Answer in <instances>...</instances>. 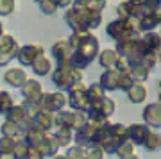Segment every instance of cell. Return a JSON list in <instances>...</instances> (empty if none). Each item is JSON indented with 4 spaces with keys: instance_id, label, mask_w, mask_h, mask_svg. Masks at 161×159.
Masks as SVG:
<instances>
[{
    "instance_id": "cell-1",
    "label": "cell",
    "mask_w": 161,
    "mask_h": 159,
    "mask_svg": "<svg viewBox=\"0 0 161 159\" xmlns=\"http://www.w3.org/2000/svg\"><path fill=\"white\" fill-rule=\"evenodd\" d=\"M68 43H70V47H72L70 63H72V66L77 68V70L86 68L98 54V40L90 32V30L74 32V34L68 38Z\"/></svg>"
},
{
    "instance_id": "cell-2",
    "label": "cell",
    "mask_w": 161,
    "mask_h": 159,
    "mask_svg": "<svg viewBox=\"0 0 161 159\" xmlns=\"http://www.w3.org/2000/svg\"><path fill=\"white\" fill-rule=\"evenodd\" d=\"M52 82L59 90H70L74 84L82 82V70H77L72 66L70 61H61L52 74Z\"/></svg>"
},
{
    "instance_id": "cell-3",
    "label": "cell",
    "mask_w": 161,
    "mask_h": 159,
    "mask_svg": "<svg viewBox=\"0 0 161 159\" xmlns=\"http://www.w3.org/2000/svg\"><path fill=\"white\" fill-rule=\"evenodd\" d=\"M66 102H68V97L64 93H61V91H58V93H43L38 104H40L41 111L56 114L58 111H61L66 106Z\"/></svg>"
},
{
    "instance_id": "cell-4",
    "label": "cell",
    "mask_w": 161,
    "mask_h": 159,
    "mask_svg": "<svg viewBox=\"0 0 161 159\" xmlns=\"http://www.w3.org/2000/svg\"><path fill=\"white\" fill-rule=\"evenodd\" d=\"M106 32H108L113 40H116V43H118V41H124V40H129V38H138V32H134L131 29V25L127 23V20H122V18L108 23Z\"/></svg>"
},
{
    "instance_id": "cell-5",
    "label": "cell",
    "mask_w": 161,
    "mask_h": 159,
    "mask_svg": "<svg viewBox=\"0 0 161 159\" xmlns=\"http://www.w3.org/2000/svg\"><path fill=\"white\" fill-rule=\"evenodd\" d=\"M18 48H20V45L11 34H2V38H0V66H6L11 59H14Z\"/></svg>"
},
{
    "instance_id": "cell-6",
    "label": "cell",
    "mask_w": 161,
    "mask_h": 159,
    "mask_svg": "<svg viewBox=\"0 0 161 159\" xmlns=\"http://www.w3.org/2000/svg\"><path fill=\"white\" fill-rule=\"evenodd\" d=\"M40 56H43V47L41 45H23L18 48V54H16V59L20 61L22 66H32L34 61L38 59Z\"/></svg>"
},
{
    "instance_id": "cell-7",
    "label": "cell",
    "mask_w": 161,
    "mask_h": 159,
    "mask_svg": "<svg viewBox=\"0 0 161 159\" xmlns=\"http://www.w3.org/2000/svg\"><path fill=\"white\" fill-rule=\"evenodd\" d=\"M116 13H118V18L125 20L129 16H134V18H140L142 16V2L138 0H124L116 6Z\"/></svg>"
},
{
    "instance_id": "cell-8",
    "label": "cell",
    "mask_w": 161,
    "mask_h": 159,
    "mask_svg": "<svg viewBox=\"0 0 161 159\" xmlns=\"http://www.w3.org/2000/svg\"><path fill=\"white\" fill-rule=\"evenodd\" d=\"M22 95H23V102H40V97L43 95L41 84L34 79H27L25 86L22 88Z\"/></svg>"
},
{
    "instance_id": "cell-9",
    "label": "cell",
    "mask_w": 161,
    "mask_h": 159,
    "mask_svg": "<svg viewBox=\"0 0 161 159\" xmlns=\"http://www.w3.org/2000/svg\"><path fill=\"white\" fill-rule=\"evenodd\" d=\"M149 127L147 125H140V123H131L127 127V140L132 145H143L147 136H149Z\"/></svg>"
},
{
    "instance_id": "cell-10",
    "label": "cell",
    "mask_w": 161,
    "mask_h": 159,
    "mask_svg": "<svg viewBox=\"0 0 161 159\" xmlns=\"http://www.w3.org/2000/svg\"><path fill=\"white\" fill-rule=\"evenodd\" d=\"M4 80L11 88H20L22 90L25 82H27V74L23 68H9L7 72H4Z\"/></svg>"
},
{
    "instance_id": "cell-11",
    "label": "cell",
    "mask_w": 161,
    "mask_h": 159,
    "mask_svg": "<svg viewBox=\"0 0 161 159\" xmlns=\"http://www.w3.org/2000/svg\"><path fill=\"white\" fill-rule=\"evenodd\" d=\"M120 77L122 74L118 70L111 68L108 72H104L102 77H100V88L102 90H109V91H115V90H120Z\"/></svg>"
},
{
    "instance_id": "cell-12",
    "label": "cell",
    "mask_w": 161,
    "mask_h": 159,
    "mask_svg": "<svg viewBox=\"0 0 161 159\" xmlns=\"http://www.w3.org/2000/svg\"><path fill=\"white\" fill-rule=\"evenodd\" d=\"M143 118L150 127H154V129L161 127V104H149L143 111Z\"/></svg>"
},
{
    "instance_id": "cell-13",
    "label": "cell",
    "mask_w": 161,
    "mask_h": 159,
    "mask_svg": "<svg viewBox=\"0 0 161 159\" xmlns=\"http://www.w3.org/2000/svg\"><path fill=\"white\" fill-rule=\"evenodd\" d=\"M52 54H54V57L58 59V63L70 61V56H72V47H70L68 40L59 38V40L52 45Z\"/></svg>"
},
{
    "instance_id": "cell-14",
    "label": "cell",
    "mask_w": 161,
    "mask_h": 159,
    "mask_svg": "<svg viewBox=\"0 0 161 159\" xmlns=\"http://www.w3.org/2000/svg\"><path fill=\"white\" fill-rule=\"evenodd\" d=\"M64 22L70 25V29L74 30V32H82V30H86L84 27V22H82V16H80L79 11H75L74 7H70L68 11L64 13Z\"/></svg>"
},
{
    "instance_id": "cell-15",
    "label": "cell",
    "mask_w": 161,
    "mask_h": 159,
    "mask_svg": "<svg viewBox=\"0 0 161 159\" xmlns=\"http://www.w3.org/2000/svg\"><path fill=\"white\" fill-rule=\"evenodd\" d=\"M32 123H34V127H38L40 131L48 132L52 127H54V113L40 111V113H38L34 118H32Z\"/></svg>"
},
{
    "instance_id": "cell-16",
    "label": "cell",
    "mask_w": 161,
    "mask_h": 159,
    "mask_svg": "<svg viewBox=\"0 0 161 159\" xmlns=\"http://www.w3.org/2000/svg\"><path fill=\"white\" fill-rule=\"evenodd\" d=\"M125 93H127V97H129V100H131L132 104H140L147 98V88H145L143 84H140V82H134Z\"/></svg>"
},
{
    "instance_id": "cell-17",
    "label": "cell",
    "mask_w": 161,
    "mask_h": 159,
    "mask_svg": "<svg viewBox=\"0 0 161 159\" xmlns=\"http://www.w3.org/2000/svg\"><path fill=\"white\" fill-rule=\"evenodd\" d=\"M32 70H34L36 75L45 77V75H48V74L52 72V61L45 56V54H43V56H40V57L34 61V64H32Z\"/></svg>"
},
{
    "instance_id": "cell-18",
    "label": "cell",
    "mask_w": 161,
    "mask_h": 159,
    "mask_svg": "<svg viewBox=\"0 0 161 159\" xmlns=\"http://www.w3.org/2000/svg\"><path fill=\"white\" fill-rule=\"evenodd\" d=\"M118 52L116 50H104L100 56H98V64L102 66V68H108V70H111V68H115V64H116V61H118Z\"/></svg>"
},
{
    "instance_id": "cell-19",
    "label": "cell",
    "mask_w": 161,
    "mask_h": 159,
    "mask_svg": "<svg viewBox=\"0 0 161 159\" xmlns=\"http://www.w3.org/2000/svg\"><path fill=\"white\" fill-rule=\"evenodd\" d=\"M54 140L58 141L59 148L61 147H68V143L74 140L72 136V129H66V127H56V131H54Z\"/></svg>"
},
{
    "instance_id": "cell-20",
    "label": "cell",
    "mask_w": 161,
    "mask_h": 159,
    "mask_svg": "<svg viewBox=\"0 0 161 159\" xmlns=\"http://www.w3.org/2000/svg\"><path fill=\"white\" fill-rule=\"evenodd\" d=\"M86 97L90 100V107H92L93 104L100 102L104 98V90L100 88V84H92L86 88Z\"/></svg>"
},
{
    "instance_id": "cell-21",
    "label": "cell",
    "mask_w": 161,
    "mask_h": 159,
    "mask_svg": "<svg viewBox=\"0 0 161 159\" xmlns=\"http://www.w3.org/2000/svg\"><path fill=\"white\" fill-rule=\"evenodd\" d=\"M149 72L150 70H147L143 66V64H131V72H129V75L132 77V80L134 82H143L147 77H149Z\"/></svg>"
},
{
    "instance_id": "cell-22",
    "label": "cell",
    "mask_w": 161,
    "mask_h": 159,
    "mask_svg": "<svg viewBox=\"0 0 161 159\" xmlns=\"http://www.w3.org/2000/svg\"><path fill=\"white\" fill-rule=\"evenodd\" d=\"M143 147L149 150V152H154V150H159L161 148V136L158 132H149V136L145 140Z\"/></svg>"
},
{
    "instance_id": "cell-23",
    "label": "cell",
    "mask_w": 161,
    "mask_h": 159,
    "mask_svg": "<svg viewBox=\"0 0 161 159\" xmlns=\"http://www.w3.org/2000/svg\"><path fill=\"white\" fill-rule=\"evenodd\" d=\"M13 106H14V100H13L11 93L0 91V114H7Z\"/></svg>"
},
{
    "instance_id": "cell-24",
    "label": "cell",
    "mask_w": 161,
    "mask_h": 159,
    "mask_svg": "<svg viewBox=\"0 0 161 159\" xmlns=\"http://www.w3.org/2000/svg\"><path fill=\"white\" fill-rule=\"evenodd\" d=\"M16 7V0H0V16H11Z\"/></svg>"
},
{
    "instance_id": "cell-25",
    "label": "cell",
    "mask_w": 161,
    "mask_h": 159,
    "mask_svg": "<svg viewBox=\"0 0 161 159\" xmlns=\"http://www.w3.org/2000/svg\"><path fill=\"white\" fill-rule=\"evenodd\" d=\"M59 7L52 2V0H41L40 2V11L43 13V14H48V16H52V14H56L58 13Z\"/></svg>"
},
{
    "instance_id": "cell-26",
    "label": "cell",
    "mask_w": 161,
    "mask_h": 159,
    "mask_svg": "<svg viewBox=\"0 0 161 159\" xmlns=\"http://www.w3.org/2000/svg\"><path fill=\"white\" fill-rule=\"evenodd\" d=\"M14 145H16L14 140L2 136V140H0V154H13L14 152Z\"/></svg>"
},
{
    "instance_id": "cell-27",
    "label": "cell",
    "mask_w": 161,
    "mask_h": 159,
    "mask_svg": "<svg viewBox=\"0 0 161 159\" xmlns=\"http://www.w3.org/2000/svg\"><path fill=\"white\" fill-rule=\"evenodd\" d=\"M29 145L25 141H16V145H14V157L16 159H25L27 157V154H29Z\"/></svg>"
},
{
    "instance_id": "cell-28",
    "label": "cell",
    "mask_w": 161,
    "mask_h": 159,
    "mask_svg": "<svg viewBox=\"0 0 161 159\" xmlns=\"http://www.w3.org/2000/svg\"><path fill=\"white\" fill-rule=\"evenodd\" d=\"M134 150V145H132L129 140H124V141L118 145V148H116V152L115 154H118L120 157H124V156H129V154H134L132 152Z\"/></svg>"
},
{
    "instance_id": "cell-29",
    "label": "cell",
    "mask_w": 161,
    "mask_h": 159,
    "mask_svg": "<svg viewBox=\"0 0 161 159\" xmlns=\"http://www.w3.org/2000/svg\"><path fill=\"white\" fill-rule=\"evenodd\" d=\"M106 152L100 147H90L86 152V159H104Z\"/></svg>"
},
{
    "instance_id": "cell-30",
    "label": "cell",
    "mask_w": 161,
    "mask_h": 159,
    "mask_svg": "<svg viewBox=\"0 0 161 159\" xmlns=\"http://www.w3.org/2000/svg\"><path fill=\"white\" fill-rule=\"evenodd\" d=\"M106 4H108V0H90V4H88V9L102 13V9L106 7Z\"/></svg>"
},
{
    "instance_id": "cell-31",
    "label": "cell",
    "mask_w": 161,
    "mask_h": 159,
    "mask_svg": "<svg viewBox=\"0 0 161 159\" xmlns=\"http://www.w3.org/2000/svg\"><path fill=\"white\" fill-rule=\"evenodd\" d=\"M25 159H45V156L40 150H36V148H29V154H27Z\"/></svg>"
},
{
    "instance_id": "cell-32",
    "label": "cell",
    "mask_w": 161,
    "mask_h": 159,
    "mask_svg": "<svg viewBox=\"0 0 161 159\" xmlns=\"http://www.w3.org/2000/svg\"><path fill=\"white\" fill-rule=\"evenodd\" d=\"M88 4H90V0H74L72 7L74 9H84V7H88Z\"/></svg>"
},
{
    "instance_id": "cell-33",
    "label": "cell",
    "mask_w": 161,
    "mask_h": 159,
    "mask_svg": "<svg viewBox=\"0 0 161 159\" xmlns=\"http://www.w3.org/2000/svg\"><path fill=\"white\" fill-rule=\"evenodd\" d=\"M0 159H16L14 154H0Z\"/></svg>"
},
{
    "instance_id": "cell-34",
    "label": "cell",
    "mask_w": 161,
    "mask_h": 159,
    "mask_svg": "<svg viewBox=\"0 0 161 159\" xmlns=\"http://www.w3.org/2000/svg\"><path fill=\"white\" fill-rule=\"evenodd\" d=\"M120 159H138V156H136V154H129V156H124V157H120Z\"/></svg>"
},
{
    "instance_id": "cell-35",
    "label": "cell",
    "mask_w": 161,
    "mask_h": 159,
    "mask_svg": "<svg viewBox=\"0 0 161 159\" xmlns=\"http://www.w3.org/2000/svg\"><path fill=\"white\" fill-rule=\"evenodd\" d=\"M156 57H158V61H161V45L158 47V50H156Z\"/></svg>"
},
{
    "instance_id": "cell-36",
    "label": "cell",
    "mask_w": 161,
    "mask_h": 159,
    "mask_svg": "<svg viewBox=\"0 0 161 159\" xmlns=\"http://www.w3.org/2000/svg\"><path fill=\"white\" fill-rule=\"evenodd\" d=\"M2 34H4V23H2V20H0V38H2Z\"/></svg>"
},
{
    "instance_id": "cell-37",
    "label": "cell",
    "mask_w": 161,
    "mask_h": 159,
    "mask_svg": "<svg viewBox=\"0 0 161 159\" xmlns=\"http://www.w3.org/2000/svg\"><path fill=\"white\" fill-rule=\"evenodd\" d=\"M52 159H66V157H64V156H54Z\"/></svg>"
},
{
    "instance_id": "cell-38",
    "label": "cell",
    "mask_w": 161,
    "mask_h": 159,
    "mask_svg": "<svg viewBox=\"0 0 161 159\" xmlns=\"http://www.w3.org/2000/svg\"><path fill=\"white\" fill-rule=\"evenodd\" d=\"M154 2H158V4H159V6H161V0H154Z\"/></svg>"
},
{
    "instance_id": "cell-39",
    "label": "cell",
    "mask_w": 161,
    "mask_h": 159,
    "mask_svg": "<svg viewBox=\"0 0 161 159\" xmlns=\"http://www.w3.org/2000/svg\"><path fill=\"white\" fill-rule=\"evenodd\" d=\"M159 104H161V93H159Z\"/></svg>"
},
{
    "instance_id": "cell-40",
    "label": "cell",
    "mask_w": 161,
    "mask_h": 159,
    "mask_svg": "<svg viewBox=\"0 0 161 159\" xmlns=\"http://www.w3.org/2000/svg\"><path fill=\"white\" fill-rule=\"evenodd\" d=\"M34 2H38V4H40V2H41V0H34Z\"/></svg>"
},
{
    "instance_id": "cell-41",
    "label": "cell",
    "mask_w": 161,
    "mask_h": 159,
    "mask_svg": "<svg viewBox=\"0 0 161 159\" xmlns=\"http://www.w3.org/2000/svg\"><path fill=\"white\" fill-rule=\"evenodd\" d=\"M159 88H161V80H159Z\"/></svg>"
},
{
    "instance_id": "cell-42",
    "label": "cell",
    "mask_w": 161,
    "mask_h": 159,
    "mask_svg": "<svg viewBox=\"0 0 161 159\" xmlns=\"http://www.w3.org/2000/svg\"><path fill=\"white\" fill-rule=\"evenodd\" d=\"M138 2H143V0H138Z\"/></svg>"
}]
</instances>
